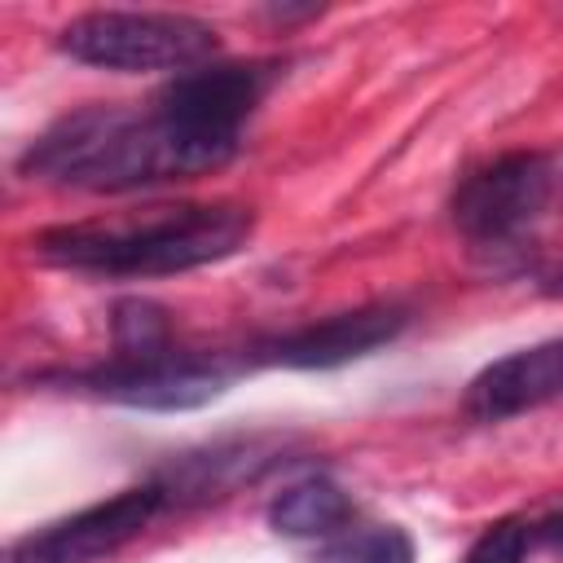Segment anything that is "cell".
Returning <instances> with one entry per match:
<instances>
[{"instance_id":"ba28073f","label":"cell","mask_w":563,"mask_h":563,"mask_svg":"<svg viewBox=\"0 0 563 563\" xmlns=\"http://www.w3.org/2000/svg\"><path fill=\"white\" fill-rule=\"evenodd\" d=\"M409 312L400 303H361L352 312H334L308 321L299 330L260 339L246 347V365H282V369H334L387 347L405 330Z\"/></svg>"},{"instance_id":"5b68a950","label":"cell","mask_w":563,"mask_h":563,"mask_svg":"<svg viewBox=\"0 0 563 563\" xmlns=\"http://www.w3.org/2000/svg\"><path fill=\"white\" fill-rule=\"evenodd\" d=\"M233 374H238V365H229L224 356L180 352L172 343V347L150 352V356L110 352L106 365L75 369V374H44V378L62 383L66 391L132 405V409H198V405L216 400Z\"/></svg>"},{"instance_id":"8fae6325","label":"cell","mask_w":563,"mask_h":563,"mask_svg":"<svg viewBox=\"0 0 563 563\" xmlns=\"http://www.w3.org/2000/svg\"><path fill=\"white\" fill-rule=\"evenodd\" d=\"M312 563H413V541L396 523H347L317 545Z\"/></svg>"},{"instance_id":"6da1fadb","label":"cell","mask_w":563,"mask_h":563,"mask_svg":"<svg viewBox=\"0 0 563 563\" xmlns=\"http://www.w3.org/2000/svg\"><path fill=\"white\" fill-rule=\"evenodd\" d=\"M233 154V141L207 136L172 119L163 106H84L31 141L22 154V176L57 189L128 194L220 172Z\"/></svg>"},{"instance_id":"8992f818","label":"cell","mask_w":563,"mask_h":563,"mask_svg":"<svg viewBox=\"0 0 563 563\" xmlns=\"http://www.w3.org/2000/svg\"><path fill=\"white\" fill-rule=\"evenodd\" d=\"M167 506L163 479H145L136 488H123L97 506H84L66 519H53L26 537H18L4 550V563H97L141 537L150 519Z\"/></svg>"},{"instance_id":"277c9868","label":"cell","mask_w":563,"mask_h":563,"mask_svg":"<svg viewBox=\"0 0 563 563\" xmlns=\"http://www.w3.org/2000/svg\"><path fill=\"white\" fill-rule=\"evenodd\" d=\"M554 194H559V180L545 154H532V150L501 154L497 163L471 172L457 185L453 224L471 242V251L488 260L519 255L537 238L541 220L550 216Z\"/></svg>"},{"instance_id":"7c38bea8","label":"cell","mask_w":563,"mask_h":563,"mask_svg":"<svg viewBox=\"0 0 563 563\" xmlns=\"http://www.w3.org/2000/svg\"><path fill=\"white\" fill-rule=\"evenodd\" d=\"M528 545H532V523L519 519V515H506V519L488 523L471 541V550H466L462 563H523Z\"/></svg>"},{"instance_id":"30bf717a","label":"cell","mask_w":563,"mask_h":563,"mask_svg":"<svg viewBox=\"0 0 563 563\" xmlns=\"http://www.w3.org/2000/svg\"><path fill=\"white\" fill-rule=\"evenodd\" d=\"M347 523H356V506L352 497L325 479V475H308L295 479L290 488H282L268 506V528L282 537H334Z\"/></svg>"},{"instance_id":"3957f363","label":"cell","mask_w":563,"mask_h":563,"mask_svg":"<svg viewBox=\"0 0 563 563\" xmlns=\"http://www.w3.org/2000/svg\"><path fill=\"white\" fill-rule=\"evenodd\" d=\"M57 48L84 66L145 75V70H198L220 53L211 22L194 13H154V9H92L62 26Z\"/></svg>"},{"instance_id":"9c48e42d","label":"cell","mask_w":563,"mask_h":563,"mask_svg":"<svg viewBox=\"0 0 563 563\" xmlns=\"http://www.w3.org/2000/svg\"><path fill=\"white\" fill-rule=\"evenodd\" d=\"M563 396V339H545L519 347L493 365H484L462 396L466 418L475 422H506L515 413L541 409Z\"/></svg>"},{"instance_id":"7a4b0ae2","label":"cell","mask_w":563,"mask_h":563,"mask_svg":"<svg viewBox=\"0 0 563 563\" xmlns=\"http://www.w3.org/2000/svg\"><path fill=\"white\" fill-rule=\"evenodd\" d=\"M255 216L233 202L150 207L114 220L57 224L31 238L35 255L53 268L92 277H172L220 264L251 242Z\"/></svg>"},{"instance_id":"52a82bcc","label":"cell","mask_w":563,"mask_h":563,"mask_svg":"<svg viewBox=\"0 0 563 563\" xmlns=\"http://www.w3.org/2000/svg\"><path fill=\"white\" fill-rule=\"evenodd\" d=\"M277 79L282 62H207L198 70L176 75L154 106L207 136L242 145V123L264 106Z\"/></svg>"}]
</instances>
